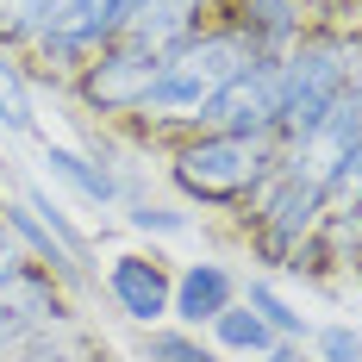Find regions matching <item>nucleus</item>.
<instances>
[{"instance_id":"1","label":"nucleus","mask_w":362,"mask_h":362,"mask_svg":"<svg viewBox=\"0 0 362 362\" xmlns=\"http://www.w3.org/2000/svg\"><path fill=\"white\" fill-rule=\"evenodd\" d=\"M250 63H262V57L225 19H213L206 32H194L187 44H175L156 63L150 94H144V107H138V119L125 125V138L138 150H163V144H175V138H187V132H200V112L213 107Z\"/></svg>"},{"instance_id":"2","label":"nucleus","mask_w":362,"mask_h":362,"mask_svg":"<svg viewBox=\"0 0 362 362\" xmlns=\"http://www.w3.org/2000/svg\"><path fill=\"white\" fill-rule=\"evenodd\" d=\"M156 156H163V175L181 194V206H200V213L250 206V194L281 169V144L244 138V132H187L175 144H163Z\"/></svg>"},{"instance_id":"3","label":"nucleus","mask_w":362,"mask_h":362,"mask_svg":"<svg viewBox=\"0 0 362 362\" xmlns=\"http://www.w3.org/2000/svg\"><path fill=\"white\" fill-rule=\"evenodd\" d=\"M275 63H281V150H288L325 119V107L362 75V32H350L344 19H319Z\"/></svg>"},{"instance_id":"4","label":"nucleus","mask_w":362,"mask_h":362,"mask_svg":"<svg viewBox=\"0 0 362 362\" xmlns=\"http://www.w3.org/2000/svg\"><path fill=\"white\" fill-rule=\"evenodd\" d=\"M325 206H331L325 187L275 169V175L250 194V206H238L231 218H238V231H244V244H250V262H262V275H293V256L313 244Z\"/></svg>"},{"instance_id":"5","label":"nucleus","mask_w":362,"mask_h":362,"mask_svg":"<svg viewBox=\"0 0 362 362\" xmlns=\"http://www.w3.org/2000/svg\"><path fill=\"white\" fill-rule=\"evenodd\" d=\"M138 13H144V0H63V6L50 13V25H44L19 57H25L32 81H50V88L63 94L81 63H94L112 44H125V32H132Z\"/></svg>"},{"instance_id":"6","label":"nucleus","mask_w":362,"mask_h":362,"mask_svg":"<svg viewBox=\"0 0 362 362\" xmlns=\"http://www.w3.org/2000/svg\"><path fill=\"white\" fill-rule=\"evenodd\" d=\"M81 313H75V293L50 275V269H37V262H6L0 269V362L25 356L37 350L44 337H57L63 325H75Z\"/></svg>"},{"instance_id":"7","label":"nucleus","mask_w":362,"mask_h":362,"mask_svg":"<svg viewBox=\"0 0 362 362\" xmlns=\"http://www.w3.org/2000/svg\"><path fill=\"white\" fill-rule=\"evenodd\" d=\"M156 63H163V57H144L138 44H112V50H100L94 63H81V69L69 75V88H63V94L81 107L88 125L125 132V125L138 119V107H144Z\"/></svg>"},{"instance_id":"8","label":"nucleus","mask_w":362,"mask_h":362,"mask_svg":"<svg viewBox=\"0 0 362 362\" xmlns=\"http://www.w3.org/2000/svg\"><path fill=\"white\" fill-rule=\"evenodd\" d=\"M37 163H44V175L57 181V187H69L75 200L94 206V213L125 206V194H132V175L112 163V150H107V125H100V132L88 125V144L44 138V144H37Z\"/></svg>"},{"instance_id":"9","label":"nucleus","mask_w":362,"mask_h":362,"mask_svg":"<svg viewBox=\"0 0 362 362\" xmlns=\"http://www.w3.org/2000/svg\"><path fill=\"white\" fill-rule=\"evenodd\" d=\"M100 293H107V306L125 319V325L138 331H156L169 325V293H175V269H169V256L156 250V244H138V250H119L107 256V269H100Z\"/></svg>"},{"instance_id":"10","label":"nucleus","mask_w":362,"mask_h":362,"mask_svg":"<svg viewBox=\"0 0 362 362\" xmlns=\"http://www.w3.org/2000/svg\"><path fill=\"white\" fill-rule=\"evenodd\" d=\"M200 132H244V138H275L281 144V63L275 57L250 63L200 112Z\"/></svg>"},{"instance_id":"11","label":"nucleus","mask_w":362,"mask_h":362,"mask_svg":"<svg viewBox=\"0 0 362 362\" xmlns=\"http://www.w3.org/2000/svg\"><path fill=\"white\" fill-rule=\"evenodd\" d=\"M218 19L244 37L256 57H288L331 13H319V0H218Z\"/></svg>"},{"instance_id":"12","label":"nucleus","mask_w":362,"mask_h":362,"mask_svg":"<svg viewBox=\"0 0 362 362\" xmlns=\"http://www.w3.org/2000/svg\"><path fill=\"white\" fill-rule=\"evenodd\" d=\"M244 293V281L218 262V256H200V262H181L175 269V293H169V325L181 331H206Z\"/></svg>"},{"instance_id":"13","label":"nucleus","mask_w":362,"mask_h":362,"mask_svg":"<svg viewBox=\"0 0 362 362\" xmlns=\"http://www.w3.org/2000/svg\"><path fill=\"white\" fill-rule=\"evenodd\" d=\"M0 218H6V231H13L19 256H25V262H37V269H50V275H57V281H63L75 300L100 288V281H94V275H88V269H81V262H75V256L63 250L57 238H50V225H44V218H37L32 206L19 200V194H13V200H0Z\"/></svg>"},{"instance_id":"14","label":"nucleus","mask_w":362,"mask_h":362,"mask_svg":"<svg viewBox=\"0 0 362 362\" xmlns=\"http://www.w3.org/2000/svg\"><path fill=\"white\" fill-rule=\"evenodd\" d=\"M213 19H218V0H144V13L132 19L125 44H138L144 57H169L175 44L206 32Z\"/></svg>"},{"instance_id":"15","label":"nucleus","mask_w":362,"mask_h":362,"mask_svg":"<svg viewBox=\"0 0 362 362\" xmlns=\"http://www.w3.org/2000/svg\"><path fill=\"white\" fill-rule=\"evenodd\" d=\"M206 344H213L218 356H231V362H262L275 344H281V337L262 325V319H256L244 300H231V306L218 313L213 325H206Z\"/></svg>"},{"instance_id":"16","label":"nucleus","mask_w":362,"mask_h":362,"mask_svg":"<svg viewBox=\"0 0 362 362\" xmlns=\"http://www.w3.org/2000/svg\"><path fill=\"white\" fill-rule=\"evenodd\" d=\"M37 81L25 69V57L13 44H0V132L13 138H37Z\"/></svg>"},{"instance_id":"17","label":"nucleus","mask_w":362,"mask_h":362,"mask_svg":"<svg viewBox=\"0 0 362 362\" xmlns=\"http://www.w3.org/2000/svg\"><path fill=\"white\" fill-rule=\"evenodd\" d=\"M19 200H25V206H32V213L50 225V238H57V244H63V250H69L75 262H81L94 281H100V250H94V238H88V231H81V225L69 218V206H63L57 194H44L37 181H19Z\"/></svg>"},{"instance_id":"18","label":"nucleus","mask_w":362,"mask_h":362,"mask_svg":"<svg viewBox=\"0 0 362 362\" xmlns=\"http://www.w3.org/2000/svg\"><path fill=\"white\" fill-rule=\"evenodd\" d=\"M238 300H244V306H250V313H256V319H262L269 331H275V337H288V344H306V337H313L306 313H300V306H288V293L275 288L269 275H250Z\"/></svg>"},{"instance_id":"19","label":"nucleus","mask_w":362,"mask_h":362,"mask_svg":"<svg viewBox=\"0 0 362 362\" xmlns=\"http://www.w3.org/2000/svg\"><path fill=\"white\" fill-rule=\"evenodd\" d=\"M138 356H144V362H231V356H218V350L200 337V331H181V325H156V331H144Z\"/></svg>"},{"instance_id":"20","label":"nucleus","mask_w":362,"mask_h":362,"mask_svg":"<svg viewBox=\"0 0 362 362\" xmlns=\"http://www.w3.org/2000/svg\"><path fill=\"white\" fill-rule=\"evenodd\" d=\"M125 225L144 231V238H187L194 231V213L187 206H169V200H150V194H132L125 200Z\"/></svg>"},{"instance_id":"21","label":"nucleus","mask_w":362,"mask_h":362,"mask_svg":"<svg viewBox=\"0 0 362 362\" xmlns=\"http://www.w3.org/2000/svg\"><path fill=\"white\" fill-rule=\"evenodd\" d=\"M63 0H0V44H13V50H25L44 25H50V13H57Z\"/></svg>"},{"instance_id":"22","label":"nucleus","mask_w":362,"mask_h":362,"mask_svg":"<svg viewBox=\"0 0 362 362\" xmlns=\"http://www.w3.org/2000/svg\"><path fill=\"white\" fill-rule=\"evenodd\" d=\"M313 362H362V331L350 325H313Z\"/></svg>"},{"instance_id":"23","label":"nucleus","mask_w":362,"mask_h":362,"mask_svg":"<svg viewBox=\"0 0 362 362\" xmlns=\"http://www.w3.org/2000/svg\"><path fill=\"white\" fill-rule=\"evenodd\" d=\"M331 200H362V138L350 144L344 169H337V181H331Z\"/></svg>"},{"instance_id":"24","label":"nucleus","mask_w":362,"mask_h":362,"mask_svg":"<svg viewBox=\"0 0 362 362\" xmlns=\"http://www.w3.org/2000/svg\"><path fill=\"white\" fill-rule=\"evenodd\" d=\"M262 362H313V350H306V344H288V337H281V344H275V350H269Z\"/></svg>"},{"instance_id":"25","label":"nucleus","mask_w":362,"mask_h":362,"mask_svg":"<svg viewBox=\"0 0 362 362\" xmlns=\"http://www.w3.org/2000/svg\"><path fill=\"white\" fill-rule=\"evenodd\" d=\"M6 262H19V244H13V231H6V218H0V269Z\"/></svg>"},{"instance_id":"26","label":"nucleus","mask_w":362,"mask_h":362,"mask_svg":"<svg viewBox=\"0 0 362 362\" xmlns=\"http://www.w3.org/2000/svg\"><path fill=\"white\" fill-rule=\"evenodd\" d=\"M344 25H350V32H362V0L350 6V13H344Z\"/></svg>"}]
</instances>
